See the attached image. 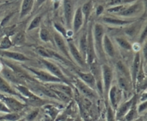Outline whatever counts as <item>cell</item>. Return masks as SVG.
Here are the masks:
<instances>
[{"mask_svg": "<svg viewBox=\"0 0 147 121\" xmlns=\"http://www.w3.org/2000/svg\"><path fill=\"white\" fill-rule=\"evenodd\" d=\"M103 37H104V29L100 24H96L93 32V43H94L96 54L101 60L104 55L103 47Z\"/></svg>", "mask_w": 147, "mask_h": 121, "instance_id": "6da1fadb", "label": "cell"}, {"mask_svg": "<svg viewBox=\"0 0 147 121\" xmlns=\"http://www.w3.org/2000/svg\"><path fill=\"white\" fill-rule=\"evenodd\" d=\"M16 89L18 90L19 93L22 96L23 99L26 98V100L31 103L32 105H34V106H41L43 104L44 101L42 100L40 97L36 95L33 92L30 91L27 87L22 85H17L16 86Z\"/></svg>", "mask_w": 147, "mask_h": 121, "instance_id": "7a4b0ae2", "label": "cell"}, {"mask_svg": "<svg viewBox=\"0 0 147 121\" xmlns=\"http://www.w3.org/2000/svg\"><path fill=\"white\" fill-rule=\"evenodd\" d=\"M28 70L34 75L37 79L46 83H63L61 80L56 77L55 76L53 75L50 73L45 70H37V69H32L31 67H28Z\"/></svg>", "mask_w": 147, "mask_h": 121, "instance_id": "3957f363", "label": "cell"}, {"mask_svg": "<svg viewBox=\"0 0 147 121\" xmlns=\"http://www.w3.org/2000/svg\"><path fill=\"white\" fill-rule=\"evenodd\" d=\"M102 77H103V90L106 95H109V90L111 87L112 82L113 78V70L107 65H103L101 67Z\"/></svg>", "mask_w": 147, "mask_h": 121, "instance_id": "277c9868", "label": "cell"}, {"mask_svg": "<svg viewBox=\"0 0 147 121\" xmlns=\"http://www.w3.org/2000/svg\"><path fill=\"white\" fill-rule=\"evenodd\" d=\"M0 100L5 104V106L8 108L10 111L14 112V113L21 111L25 106L16 98L5 95L4 94H1V93H0Z\"/></svg>", "mask_w": 147, "mask_h": 121, "instance_id": "5b68a950", "label": "cell"}, {"mask_svg": "<svg viewBox=\"0 0 147 121\" xmlns=\"http://www.w3.org/2000/svg\"><path fill=\"white\" fill-rule=\"evenodd\" d=\"M41 62L44 65L45 67H46V69L48 70L49 73H50L53 75L55 76L56 77L61 80L63 83H66V84H69L68 79H67V77L63 74V73L61 71L60 67L57 65L54 64V63L49 61V60H47L46 59H42Z\"/></svg>", "mask_w": 147, "mask_h": 121, "instance_id": "8992f818", "label": "cell"}, {"mask_svg": "<svg viewBox=\"0 0 147 121\" xmlns=\"http://www.w3.org/2000/svg\"><path fill=\"white\" fill-rule=\"evenodd\" d=\"M96 54L95 51L94 43H93V32L91 28L89 30L88 33V46H87V53H86V62L88 65L93 64L96 62Z\"/></svg>", "mask_w": 147, "mask_h": 121, "instance_id": "52a82bcc", "label": "cell"}, {"mask_svg": "<svg viewBox=\"0 0 147 121\" xmlns=\"http://www.w3.org/2000/svg\"><path fill=\"white\" fill-rule=\"evenodd\" d=\"M67 47H68L69 52H70V56L73 57V58L74 59L75 61H76L79 65L81 66V67H85V66H86V60L83 58V55L81 54L80 52L79 51L78 47L76 46V44H75L71 40H69Z\"/></svg>", "mask_w": 147, "mask_h": 121, "instance_id": "ba28073f", "label": "cell"}, {"mask_svg": "<svg viewBox=\"0 0 147 121\" xmlns=\"http://www.w3.org/2000/svg\"><path fill=\"white\" fill-rule=\"evenodd\" d=\"M53 38H54V41L56 46L60 50V51L63 53V55L67 57V58H68L70 60H71V57H70V52H69L68 47L66 44L63 36L59 34V33H55L53 35Z\"/></svg>", "mask_w": 147, "mask_h": 121, "instance_id": "9c48e42d", "label": "cell"}, {"mask_svg": "<svg viewBox=\"0 0 147 121\" xmlns=\"http://www.w3.org/2000/svg\"><path fill=\"white\" fill-rule=\"evenodd\" d=\"M143 60H142V55L139 52L136 53L134 58L133 64H132L131 73V78L132 83L134 86H136V77H137L138 73H139V69H140L141 65Z\"/></svg>", "mask_w": 147, "mask_h": 121, "instance_id": "30bf717a", "label": "cell"}, {"mask_svg": "<svg viewBox=\"0 0 147 121\" xmlns=\"http://www.w3.org/2000/svg\"><path fill=\"white\" fill-rule=\"evenodd\" d=\"M64 15L68 28H71L73 19V5L71 0H63Z\"/></svg>", "mask_w": 147, "mask_h": 121, "instance_id": "8fae6325", "label": "cell"}, {"mask_svg": "<svg viewBox=\"0 0 147 121\" xmlns=\"http://www.w3.org/2000/svg\"><path fill=\"white\" fill-rule=\"evenodd\" d=\"M1 75L7 81L16 85H21L22 83L21 79L18 77L16 73L9 67H4L1 70Z\"/></svg>", "mask_w": 147, "mask_h": 121, "instance_id": "7c38bea8", "label": "cell"}, {"mask_svg": "<svg viewBox=\"0 0 147 121\" xmlns=\"http://www.w3.org/2000/svg\"><path fill=\"white\" fill-rule=\"evenodd\" d=\"M0 92L4 94L10 95H14V96H18V97L23 98L22 96L17 93L14 88H13L9 84L8 81L5 80L2 76L0 75Z\"/></svg>", "mask_w": 147, "mask_h": 121, "instance_id": "4fadbf2b", "label": "cell"}, {"mask_svg": "<svg viewBox=\"0 0 147 121\" xmlns=\"http://www.w3.org/2000/svg\"><path fill=\"white\" fill-rule=\"evenodd\" d=\"M143 7L144 4L142 2H137L129 7H126V8L119 14V15L123 17H132L136 15L142 11Z\"/></svg>", "mask_w": 147, "mask_h": 121, "instance_id": "5bb4252c", "label": "cell"}, {"mask_svg": "<svg viewBox=\"0 0 147 121\" xmlns=\"http://www.w3.org/2000/svg\"><path fill=\"white\" fill-rule=\"evenodd\" d=\"M121 90L120 88H118L116 85L111 86L109 93V98H110L111 104L113 108H116L119 104V102L121 99Z\"/></svg>", "mask_w": 147, "mask_h": 121, "instance_id": "9a60e30c", "label": "cell"}, {"mask_svg": "<svg viewBox=\"0 0 147 121\" xmlns=\"http://www.w3.org/2000/svg\"><path fill=\"white\" fill-rule=\"evenodd\" d=\"M76 85L77 86V87L78 88V90L84 95L86 97H88V98H94L95 97V92L93 90V89H92L91 87H89L88 85L86 84V83H83L82 80H80V79H76Z\"/></svg>", "mask_w": 147, "mask_h": 121, "instance_id": "2e32d148", "label": "cell"}, {"mask_svg": "<svg viewBox=\"0 0 147 121\" xmlns=\"http://www.w3.org/2000/svg\"><path fill=\"white\" fill-rule=\"evenodd\" d=\"M47 87L51 90H56L58 91L64 93L65 94L67 95L69 97H71L73 95V91L72 89L68 85L64 83H48Z\"/></svg>", "mask_w": 147, "mask_h": 121, "instance_id": "e0dca14e", "label": "cell"}, {"mask_svg": "<svg viewBox=\"0 0 147 121\" xmlns=\"http://www.w3.org/2000/svg\"><path fill=\"white\" fill-rule=\"evenodd\" d=\"M83 24V14L82 13L81 7H79L76 11L73 19V32L74 33H77L81 28L82 25Z\"/></svg>", "mask_w": 147, "mask_h": 121, "instance_id": "ac0fdd59", "label": "cell"}, {"mask_svg": "<svg viewBox=\"0 0 147 121\" xmlns=\"http://www.w3.org/2000/svg\"><path fill=\"white\" fill-rule=\"evenodd\" d=\"M135 103H136V97L134 96V97L131 98L129 100H128L127 102L121 105V106L119 108V110H118L117 114H116V118L118 119L123 118L126 116V113L130 110V109L131 108V107Z\"/></svg>", "mask_w": 147, "mask_h": 121, "instance_id": "d6986e66", "label": "cell"}, {"mask_svg": "<svg viewBox=\"0 0 147 121\" xmlns=\"http://www.w3.org/2000/svg\"><path fill=\"white\" fill-rule=\"evenodd\" d=\"M78 74L80 80H82L84 83H86L87 85L91 87L92 89H95L96 87V80L94 75L91 73H82L78 72Z\"/></svg>", "mask_w": 147, "mask_h": 121, "instance_id": "ffe728a7", "label": "cell"}, {"mask_svg": "<svg viewBox=\"0 0 147 121\" xmlns=\"http://www.w3.org/2000/svg\"><path fill=\"white\" fill-rule=\"evenodd\" d=\"M103 47L104 53H106L107 55H109L110 57H115L116 51H115V48L113 47V43H112L111 40H110L109 36L106 35V34H104V37H103Z\"/></svg>", "mask_w": 147, "mask_h": 121, "instance_id": "44dd1931", "label": "cell"}, {"mask_svg": "<svg viewBox=\"0 0 147 121\" xmlns=\"http://www.w3.org/2000/svg\"><path fill=\"white\" fill-rule=\"evenodd\" d=\"M3 57H5L7 58L11 59V60H15V61L20 62H25L30 60V59L24 55L22 53L16 52H9V51H2L1 53Z\"/></svg>", "mask_w": 147, "mask_h": 121, "instance_id": "7402d4cb", "label": "cell"}, {"mask_svg": "<svg viewBox=\"0 0 147 121\" xmlns=\"http://www.w3.org/2000/svg\"><path fill=\"white\" fill-rule=\"evenodd\" d=\"M34 0H23L20 10V19L24 18L25 16L30 14L34 6Z\"/></svg>", "mask_w": 147, "mask_h": 121, "instance_id": "603a6c76", "label": "cell"}, {"mask_svg": "<svg viewBox=\"0 0 147 121\" xmlns=\"http://www.w3.org/2000/svg\"><path fill=\"white\" fill-rule=\"evenodd\" d=\"M87 46H88V34L86 32L83 33L80 37V42H79V51L83 55V58L86 61V53H87Z\"/></svg>", "mask_w": 147, "mask_h": 121, "instance_id": "cb8c5ba5", "label": "cell"}, {"mask_svg": "<svg viewBox=\"0 0 147 121\" xmlns=\"http://www.w3.org/2000/svg\"><path fill=\"white\" fill-rule=\"evenodd\" d=\"M103 21L107 24H112V25H125V24H130L132 21H128V20H123L121 19L113 18V17H105L103 18Z\"/></svg>", "mask_w": 147, "mask_h": 121, "instance_id": "d4e9b609", "label": "cell"}, {"mask_svg": "<svg viewBox=\"0 0 147 121\" xmlns=\"http://www.w3.org/2000/svg\"><path fill=\"white\" fill-rule=\"evenodd\" d=\"M91 9H92V2L91 1H88V2L85 3L83 5V7H81L82 13H83V15L85 16V20H86V22H87L88 20L89 17L90 15V13H91Z\"/></svg>", "mask_w": 147, "mask_h": 121, "instance_id": "484cf974", "label": "cell"}, {"mask_svg": "<svg viewBox=\"0 0 147 121\" xmlns=\"http://www.w3.org/2000/svg\"><path fill=\"white\" fill-rule=\"evenodd\" d=\"M116 68L119 70V73L121 74V76H123L127 79L130 78L131 75H129V71H128L125 65L121 61H119L116 63Z\"/></svg>", "mask_w": 147, "mask_h": 121, "instance_id": "4316f807", "label": "cell"}, {"mask_svg": "<svg viewBox=\"0 0 147 121\" xmlns=\"http://www.w3.org/2000/svg\"><path fill=\"white\" fill-rule=\"evenodd\" d=\"M12 44L15 46H21L25 42V36H24V32H20L17 33L15 36H14V39H13Z\"/></svg>", "mask_w": 147, "mask_h": 121, "instance_id": "83f0119b", "label": "cell"}, {"mask_svg": "<svg viewBox=\"0 0 147 121\" xmlns=\"http://www.w3.org/2000/svg\"><path fill=\"white\" fill-rule=\"evenodd\" d=\"M116 42H117L118 44H119V45L120 46L121 48H123V50H132V45L130 44V42H129L127 40H126V39L123 38V37H116Z\"/></svg>", "mask_w": 147, "mask_h": 121, "instance_id": "f1b7e54d", "label": "cell"}, {"mask_svg": "<svg viewBox=\"0 0 147 121\" xmlns=\"http://www.w3.org/2000/svg\"><path fill=\"white\" fill-rule=\"evenodd\" d=\"M129 79L123 76H121L119 77V87L121 90L128 91L129 87Z\"/></svg>", "mask_w": 147, "mask_h": 121, "instance_id": "f546056e", "label": "cell"}, {"mask_svg": "<svg viewBox=\"0 0 147 121\" xmlns=\"http://www.w3.org/2000/svg\"><path fill=\"white\" fill-rule=\"evenodd\" d=\"M12 45V42L11 41V40L9 39V36H5V37L1 40V42H0V50H8V49L10 48Z\"/></svg>", "mask_w": 147, "mask_h": 121, "instance_id": "4dcf8cb0", "label": "cell"}, {"mask_svg": "<svg viewBox=\"0 0 147 121\" xmlns=\"http://www.w3.org/2000/svg\"><path fill=\"white\" fill-rule=\"evenodd\" d=\"M36 52L38 53V54H40L41 57L45 58H53V56H52V50H49L47 49L43 48V47H37L36 49Z\"/></svg>", "mask_w": 147, "mask_h": 121, "instance_id": "1f68e13d", "label": "cell"}, {"mask_svg": "<svg viewBox=\"0 0 147 121\" xmlns=\"http://www.w3.org/2000/svg\"><path fill=\"white\" fill-rule=\"evenodd\" d=\"M137 111H136V107H135V103L133 105L131 108L130 109L129 112L126 113V116H124V121H133L134 119L136 118Z\"/></svg>", "mask_w": 147, "mask_h": 121, "instance_id": "d6a6232c", "label": "cell"}, {"mask_svg": "<svg viewBox=\"0 0 147 121\" xmlns=\"http://www.w3.org/2000/svg\"><path fill=\"white\" fill-rule=\"evenodd\" d=\"M40 37L45 42H48L51 40V36H50V32H49V31L47 29L44 28V27L40 29Z\"/></svg>", "mask_w": 147, "mask_h": 121, "instance_id": "836d02e7", "label": "cell"}, {"mask_svg": "<svg viewBox=\"0 0 147 121\" xmlns=\"http://www.w3.org/2000/svg\"><path fill=\"white\" fill-rule=\"evenodd\" d=\"M41 19L42 17L40 15H38L37 16V17H34V18L32 20L31 22H30L27 30H28V31H31V30H34V29L37 28V27L40 26V22H41Z\"/></svg>", "mask_w": 147, "mask_h": 121, "instance_id": "e575fe53", "label": "cell"}, {"mask_svg": "<svg viewBox=\"0 0 147 121\" xmlns=\"http://www.w3.org/2000/svg\"><path fill=\"white\" fill-rule=\"evenodd\" d=\"M51 90V89H50ZM53 90V93L56 95V96L57 97V98L59 100H62L63 102H65V103H67V102L70 100V97H69L67 95L65 94L64 93H62V92L58 91V90Z\"/></svg>", "mask_w": 147, "mask_h": 121, "instance_id": "d590c367", "label": "cell"}, {"mask_svg": "<svg viewBox=\"0 0 147 121\" xmlns=\"http://www.w3.org/2000/svg\"><path fill=\"white\" fill-rule=\"evenodd\" d=\"M126 8V7L125 5H123V4H121V5H116L115 7L109 9H108V11H109V12L111 13H116V14H119Z\"/></svg>", "mask_w": 147, "mask_h": 121, "instance_id": "8d00e7d4", "label": "cell"}, {"mask_svg": "<svg viewBox=\"0 0 147 121\" xmlns=\"http://www.w3.org/2000/svg\"><path fill=\"white\" fill-rule=\"evenodd\" d=\"M20 118V116L17 113H9V114L6 115L5 116L2 118V119L9 121H17Z\"/></svg>", "mask_w": 147, "mask_h": 121, "instance_id": "74e56055", "label": "cell"}, {"mask_svg": "<svg viewBox=\"0 0 147 121\" xmlns=\"http://www.w3.org/2000/svg\"><path fill=\"white\" fill-rule=\"evenodd\" d=\"M39 114L38 110H34V111L31 112L28 116L26 118V120L27 121H33L36 119V118L37 117Z\"/></svg>", "mask_w": 147, "mask_h": 121, "instance_id": "f35d334b", "label": "cell"}, {"mask_svg": "<svg viewBox=\"0 0 147 121\" xmlns=\"http://www.w3.org/2000/svg\"><path fill=\"white\" fill-rule=\"evenodd\" d=\"M135 1V0H112L111 2L110 3L111 5H121L123 4H126V3L132 2V1Z\"/></svg>", "mask_w": 147, "mask_h": 121, "instance_id": "ab89813d", "label": "cell"}, {"mask_svg": "<svg viewBox=\"0 0 147 121\" xmlns=\"http://www.w3.org/2000/svg\"><path fill=\"white\" fill-rule=\"evenodd\" d=\"M107 121H115L114 113L111 107L108 108L107 110Z\"/></svg>", "mask_w": 147, "mask_h": 121, "instance_id": "60d3db41", "label": "cell"}, {"mask_svg": "<svg viewBox=\"0 0 147 121\" xmlns=\"http://www.w3.org/2000/svg\"><path fill=\"white\" fill-rule=\"evenodd\" d=\"M56 30L58 31V32H60V34H61L63 37H67V33H66V30L63 28L62 26H60L59 24H54Z\"/></svg>", "mask_w": 147, "mask_h": 121, "instance_id": "b9f144b4", "label": "cell"}, {"mask_svg": "<svg viewBox=\"0 0 147 121\" xmlns=\"http://www.w3.org/2000/svg\"><path fill=\"white\" fill-rule=\"evenodd\" d=\"M146 38H147V24L146 25V27H144L143 31H142V34H141L140 37H139V42L143 43L146 40Z\"/></svg>", "mask_w": 147, "mask_h": 121, "instance_id": "7bdbcfd3", "label": "cell"}, {"mask_svg": "<svg viewBox=\"0 0 147 121\" xmlns=\"http://www.w3.org/2000/svg\"><path fill=\"white\" fill-rule=\"evenodd\" d=\"M147 109V100L142 102L138 107V113H142Z\"/></svg>", "mask_w": 147, "mask_h": 121, "instance_id": "ee69618b", "label": "cell"}, {"mask_svg": "<svg viewBox=\"0 0 147 121\" xmlns=\"http://www.w3.org/2000/svg\"><path fill=\"white\" fill-rule=\"evenodd\" d=\"M0 112H3V113H9L10 110H9L8 108L5 106L4 103L2 101L0 100Z\"/></svg>", "mask_w": 147, "mask_h": 121, "instance_id": "f6af8a7d", "label": "cell"}, {"mask_svg": "<svg viewBox=\"0 0 147 121\" xmlns=\"http://www.w3.org/2000/svg\"><path fill=\"white\" fill-rule=\"evenodd\" d=\"M142 54H143V57L144 61L147 63V41L144 42V44L142 48Z\"/></svg>", "mask_w": 147, "mask_h": 121, "instance_id": "bcb514c9", "label": "cell"}, {"mask_svg": "<svg viewBox=\"0 0 147 121\" xmlns=\"http://www.w3.org/2000/svg\"><path fill=\"white\" fill-rule=\"evenodd\" d=\"M103 10H104V8H103V6L99 5L98 7H97V9H96V15L97 16L100 15V14L103 13Z\"/></svg>", "mask_w": 147, "mask_h": 121, "instance_id": "7dc6e473", "label": "cell"}, {"mask_svg": "<svg viewBox=\"0 0 147 121\" xmlns=\"http://www.w3.org/2000/svg\"><path fill=\"white\" fill-rule=\"evenodd\" d=\"M45 1V0H36L35 1V8H38L39 7H40V6L42 5V4H43V3Z\"/></svg>", "mask_w": 147, "mask_h": 121, "instance_id": "c3c4849f", "label": "cell"}, {"mask_svg": "<svg viewBox=\"0 0 147 121\" xmlns=\"http://www.w3.org/2000/svg\"><path fill=\"white\" fill-rule=\"evenodd\" d=\"M144 5L147 8V0H144Z\"/></svg>", "mask_w": 147, "mask_h": 121, "instance_id": "681fc988", "label": "cell"}, {"mask_svg": "<svg viewBox=\"0 0 147 121\" xmlns=\"http://www.w3.org/2000/svg\"><path fill=\"white\" fill-rule=\"evenodd\" d=\"M134 121H144L143 120V119L142 118H138V119H136V120H135Z\"/></svg>", "mask_w": 147, "mask_h": 121, "instance_id": "f907efd6", "label": "cell"}, {"mask_svg": "<svg viewBox=\"0 0 147 121\" xmlns=\"http://www.w3.org/2000/svg\"><path fill=\"white\" fill-rule=\"evenodd\" d=\"M75 121H81L80 120H79V119H77V120H76Z\"/></svg>", "mask_w": 147, "mask_h": 121, "instance_id": "816d5d0a", "label": "cell"}, {"mask_svg": "<svg viewBox=\"0 0 147 121\" xmlns=\"http://www.w3.org/2000/svg\"><path fill=\"white\" fill-rule=\"evenodd\" d=\"M146 41H147V40H146Z\"/></svg>", "mask_w": 147, "mask_h": 121, "instance_id": "f5cc1de1", "label": "cell"}]
</instances>
